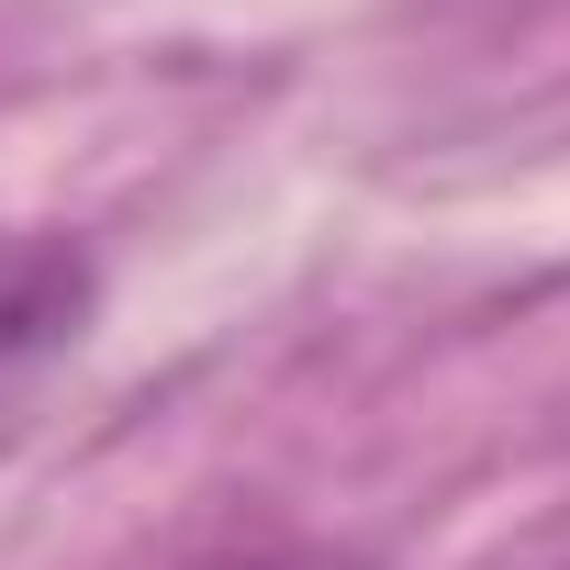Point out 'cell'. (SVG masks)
I'll return each instance as SVG.
<instances>
[{"instance_id":"6da1fadb","label":"cell","mask_w":570,"mask_h":570,"mask_svg":"<svg viewBox=\"0 0 570 570\" xmlns=\"http://www.w3.org/2000/svg\"><path fill=\"white\" fill-rule=\"evenodd\" d=\"M101 314V268L68 235H0V436L23 425V403L79 358Z\"/></svg>"},{"instance_id":"7a4b0ae2","label":"cell","mask_w":570,"mask_h":570,"mask_svg":"<svg viewBox=\"0 0 570 570\" xmlns=\"http://www.w3.org/2000/svg\"><path fill=\"white\" fill-rule=\"evenodd\" d=\"M224 570H358V559H336V548H257V559H224Z\"/></svg>"},{"instance_id":"3957f363","label":"cell","mask_w":570,"mask_h":570,"mask_svg":"<svg viewBox=\"0 0 570 570\" xmlns=\"http://www.w3.org/2000/svg\"><path fill=\"white\" fill-rule=\"evenodd\" d=\"M525 570H570V514H559V525L537 537V559H525Z\"/></svg>"}]
</instances>
